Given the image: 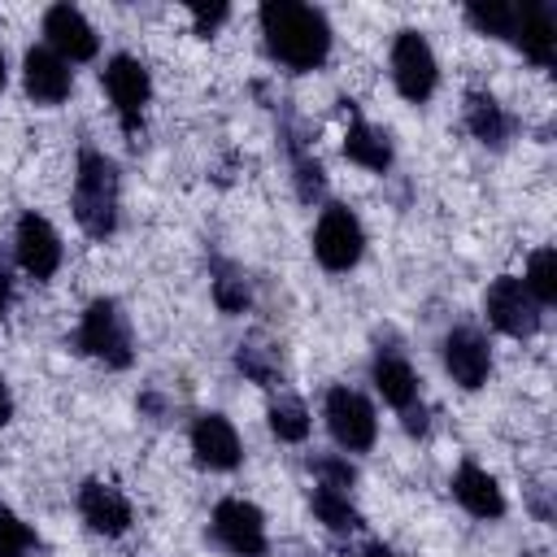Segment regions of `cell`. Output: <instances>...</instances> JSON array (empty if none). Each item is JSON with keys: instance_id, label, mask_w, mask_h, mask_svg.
Returning a JSON list of instances; mask_svg holds the SVG:
<instances>
[{"instance_id": "cell-1", "label": "cell", "mask_w": 557, "mask_h": 557, "mask_svg": "<svg viewBox=\"0 0 557 557\" xmlns=\"http://www.w3.org/2000/svg\"><path fill=\"white\" fill-rule=\"evenodd\" d=\"M261 35L270 57H278L292 70H318L331 52V26L309 4H292V0L261 4Z\"/></svg>"}, {"instance_id": "cell-2", "label": "cell", "mask_w": 557, "mask_h": 557, "mask_svg": "<svg viewBox=\"0 0 557 557\" xmlns=\"http://www.w3.org/2000/svg\"><path fill=\"white\" fill-rule=\"evenodd\" d=\"M74 218L87 235L104 239L117 226V170L104 152L87 148L78 157V183H74Z\"/></svg>"}, {"instance_id": "cell-3", "label": "cell", "mask_w": 557, "mask_h": 557, "mask_svg": "<svg viewBox=\"0 0 557 557\" xmlns=\"http://www.w3.org/2000/svg\"><path fill=\"white\" fill-rule=\"evenodd\" d=\"M78 348L87 357L113 366V370L131 366V357H135L131 352V326H126V318L113 300H91L87 305V313L78 322Z\"/></svg>"}, {"instance_id": "cell-4", "label": "cell", "mask_w": 557, "mask_h": 557, "mask_svg": "<svg viewBox=\"0 0 557 557\" xmlns=\"http://www.w3.org/2000/svg\"><path fill=\"white\" fill-rule=\"evenodd\" d=\"M326 426H331L335 444L348 448V453H366L379 435V418H374L370 400L352 387H331L326 392Z\"/></svg>"}, {"instance_id": "cell-5", "label": "cell", "mask_w": 557, "mask_h": 557, "mask_svg": "<svg viewBox=\"0 0 557 557\" xmlns=\"http://www.w3.org/2000/svg\"><path fill=\"white\" fill-rule=\"evenodd\" d=\"M361 248H366V235H361V222L344 209V205H331L322 209L318 218V231H313V252L326 270H352L361 261Z\"/></svg>"}, {"instance_id": "cell-6", "label": "cell", "mask_w": 557, "mask_h": 557, "mask_svg": "<svg viewBox=\"0 0 557 557\" xmlns=\"http://www.w3.org/2000/svg\"><path fill=\"white\" fill-rule=\"evenodd\" d=\"M392 78L400 87L405 100H426L435 91V57H431V44L418 35V30H400L396 44H392Z\"/></svg>"}, {"instance_id": "cell-7", "label": "cell", "mask_w": 557, "mask_h": 557, "mask_svg": "<svg viewBox=\"0 0 557 557\" xmlns=\"http://www.w3.org/2000/svg\"><path fill=\"white\" fill-rule=\"evenodd\" d=\"M487 318H492L496 331H505L513 339H527V335L540 331V305L531 300V292L513 274H505L487 287Z\"/></svg>"}, {"instance_id": "cell-8", "label": "cell", "mask_w": 557, "mask_h": 557, "mask_svg": "<svg viewBox=\"0 0 557 557\" xmlns=\"http://www.w3.org/2000/svg\"><path fill=\"white\" fill-rule=\"evenodd\" d=\"M213 535H218L231 553L257 557V553L265 548V518H261L257 505H248V500H239V496H226V500H218V509H213Z\"/></svg>"}, {"instance_id": "cell-9", "label": "cell", "mask_w": 557, "mask_h": 557, "mask_svg": "<svg viewBox=\"0 0 557 557\" xmlns=\"http://www.w3.org/2000/svg\"><path fill=\"white\" fill-rule=\"evenodd\" d=\"M104 91L122 117V131H139V117H144V104H148V70L135 61V57H113L104 65Z\"/></svg>"}, {"instance_id": "cell-10", "label": "cell", "mask_w": 557, "mask_h": 557, "mask_svg": "<svg viewBox=\"0 0 557 557\" xmlns=\"http://www.w3.org/2000/svg\"><path fill=\"white\" fill-rule=\"evenodd\" d=\"M44 35H48V48L61 57V61H91L96 57V30L91 22L70 9V4H52L44 13Z\"/></svg>"}, {"instance_id": "cell-11", "label": "cell", "mask_w": 557, "mask_h": 557, "mask_svg": "<svg viewBox=\"0 0 557 557\" xmlns=\"http://www.w3.org/2000/svg\"><path fill=\"white\" fill-rule=\"evenodd\" d=\"M17 261L30 278H52L57 265H61V239L52 231L48 218L39 213H22L17 222Z\"/></svg>"}, {"instance_id": "cell-12", "label": "cell", "mask_w": 557, "mask_h": 557, "mask_svg": "<svg viewBox=\"0 0 557 557\" xmlns=\"http://www.w3.org/2000/svg\"><path fill=\"white\" fill-rule=\"evenodd\" d=\"M444 366H448V374L461 383V387H483V379H487V370H492V352H487V339L479 335V331H470V326H457V331H448V339H444Z\"/></svg>"}, {"instance_id": "cell-13", "label": "cell", "mask_w": 557, "mask_h": 557, "mask_svg": "<svg viewBox=\"0 0 557 557\" xmlns=\"http://www.w3.org/2000/svg\"><path fill=\"white\" fill-rule=\"evenodd\" d=\"M191 453L209 470H235L239 466V435L222 413H200L191 426Z\"/></svg>"}, {"instance_id": "cell-14", "label": "cell", "mask_w": 557, "mask_h": 557, "mask_svg": "<svg viewBox=\"0 0 557 557\" xmlns=\"http://www.w3.org/2000/svg\"><path fill=\"white\" fill-rule=\"evenodd\" d=\"M78 509H83L87 527L100 531V535H122V531L131 527V505H126V496H122L117 487H109V483H83Z\"/></svg>"}, {"instance_id": "cell-15", "label": "cell", "mask_w": 557, "mask_h": 557, "mask_svg": "<svg viewBox=\"0 0 557 557\" xmlns=\"http://www.w3.org/2000/svg\"><path fill=\"white\" fill-rule=\"evenodd\" d=\"M26 91L39 104H61L70 96V61H61L52 48L26 52Z\"/></svg>"}, {"instance_id": "cell-16", "label": "cell", "mask_w": 557, "mask_h": 557, "mask_svg": "<svg viewBox=\"0 0 557 557\" xmlns=\"http://www.w3.org/2000/svg\"><path fill=\"white\" fill-rule=\"evenodd\" d=\"M453 496L461 500V509H470L474 518H500L505 513V496L496 487V479L487 470H479L474 461H461L453 474Z\"/></svg>"}, {"instance_id": "cell-17", "label": "cell", "mask_w": 557, "mask_h": 557, "mask_svg": "<svg viewBox=\"0 0 557 557\" xmlns=\"http://www.w3.org/2000/svg\"><path fill=\"white\" fill-rule=\"evenodd\" d=\"M374 387L396 409H413V400H418V379H413L409 361H400L396 352H379L374 357Z\"/></svg>"}, {"instance_id": "cell-18", "label": "cell", "mask_w": 557, "mask_h": 557, "mask_svg": "<svg viewBox=\"0 0 557 557\" xmlns=\"http://www.w3.org/2000/svg\"><path fill=\"white\" fill-rule=\"evenodd\" d=\"M513 44H522V52L540 65L553 61V17L544 4H522L518 9V30H513Z\"/></svg>"}, {"instance_id": "cell-19", "label": "cell", "mask_w": 557, "mask_h": 557, "mask_svg": "<svg viewBox=\"0 0 557 557\" xmlns=\"http://www.w3.org/2000/svg\"><path fill=\"white\" fill-rule=\"evenodd\" d=\"M344 152H348V161H357V165H366V170H387V165H392V144H387V135H383L379 126H370V122H352V126H348Z\"/></svg>"}, {"instance_id": "cell-20", "label": "cell", "mask_w": 557, "mask_h": 557, "mask_svg": "<svg viewBox=\"0 0 557 557\" xmlns=\"http://www.w3.org/2000/svg\"><path fill=\"white\" fill-rule=\"evenodd\" d=\"M466 126H470L474 139H483V144H492V148H500L505 135H509V117H505V109H500L492 96H470V104H466Z\"/></svg>"}, {"instance_id": "cell-21", "label": "cell", "mask_w": 557, "mask_h": 557, "mask_svg": "<svg viewBox=\"0 0 557 557\" xmlns=\"http://www.w3.org/2000/svg\"><path fill=\"white\" fill-rule=\"evenodd\" d=\"M522 287L531 292L535 305H553V300H557V257H553V248L531 252V265H527Z\"/></svg>"}, {"instance_id": "cell-22", "label": "cell", "mask_w": 557, "mask_h": 557, "mask_svg": "<svg viewBox=\"0 0 557 557\" xmlns=\"http://www.w3.org/2000/svg\"><path fill=\"white\" fill-rule=\"evenodd\" d=\"M313 513L331 527V531H352V527H361V518H357V509L348 505V496L339 492V487H313Z\"/></svg>"}, {"instance_id": "cell-23", "label": "cell", "mask_w": 557, "mask_h": 557, "mask_svg": "<svg viewBox=\"0 0 557 557\" xmlns=\"http://www.w3.org/2000/svg\"><path fill=\"white\" fill-rule=\"evenodd\" d=\"M270 431H274L278 440H287V444L305 440V435H309V413H305V405L292 400V396L274 400V405H270Z\"/></svg>"}, {"instance_id": "cell-24", "label": "cell", "mask_w": 557, "mask_h": 557, "mask_svg": "<svg viewBox=\"0 0 557 557\" xmlns=\"http://www.w3.org/2000/svg\"><path fill=\"white\" fill-rule=\"evenodd\" d=\"M466 17L483 35H500V39H513V30H518V9L513 4H470Z\"/></svg>"}, {"instance_id": "cell-25", "label": "cell", "mask_w": 557, "mask_h": 557, "mask_svg": "<svg viewBox=\"0 0 557 557\" xmlns=\"http://www.w3.org/2000/svg\"><path fill=\"white\" fill-rule=\"evenodd\" d=\"M30 548H35V531L13 509H0V557H30Z\"/></svg>"}, {"instance_id": "cell-26", "label": "cell", "mask_w": 557, "mask_h": 557, "mask_svg": "<svg viewBox=\"0 0 557 557\" xmlns=\"http://www.w3.org/2000/svg\"><path fill=\"white\" fill-rule=\"evenodd\" d=\"M213 296H218V305H222L226 313H239V309L248 305V283H244L235 270H222V274L213 278Z\"/></svg>"}, {"instance_id": "cell-27", "label": "cell", "mask_w": 557, "mask_h": 557, "mask_svg": "<svg viewBox=\"0 0 557 557\" xmlns=\"http://www.w3.org/2000/svg\"><path fill=\"white\" fill-rule=\"evenodd\" d=\"M235 361H239V370H244L248 379H257V383H270V379H274V357H270L265 348H257V344H239Z\"/></svg>"}, {"instance_id": "cell-28", "label": "cell", "mask_w": 557, "mask_h": 557, "mask_svg": "<svg viewBox=\"0 0 557 557\" xmlns=\"http://www.w3.org/2000/svg\"><path fill=\"white\" fill-rule=\"evenodd\" d=\"M318 474H322V487H348V483H352V466H348V461L322 457V461H318Z\"/></svg>"}, {"instance_id": "cell-29", "label": "cell", "mask_w": 557, "mask_h": 557, "mask_svg": "<svg viewBox=\"0 0 557 557\" xmlns=\"http://www.w3.org/2000/svg\"><path fill=\"white\" fill-rule=\"evenodd\" d=\"M191 17H196V30H200V35H209L218 22H226V9H222V4H218V9H200V4H196V9H191Z\"/></svg>"}, {"instance_id": "cell-30", "label": "cell", "mask_w": 557, "mask_h": 557, "mask_svg": "<svg viewBox=\"0 0 557 557\" xmlns=\"http://www.w3.org/2000/svg\"><path fill=\"white\" fill-rule=\"evenodd\" d=\"M9 413H13V396H9V387H4V379H0V426L9 422Z\"/></svg>"}, {"instance_id": "cell-31", "label": "cell", "mask_w": 557, "mask_h": 557, "mask_svg": "<svg viewBox=\"0 0 557 557\" xmlns=\"http://www.w3.org/2000/svg\"><path fill=\"white\" fill-rule=\"evenodd\" d=\"M361 557H396V553H392V548H387V544H370V548H366V553H361Z\"/></svg>"}, {"instance_id": "cell-32", "label": "cell", "mask_w": 557, "mask_h": 557, "mask_svg": "<svg viewBox=\"0 0 557 557\" xmlns=\"http://www.w3.org/2000/svg\"><path fill=\"white\" fill-rule=\"evenodd\" d=\"M4 305H9V278H4V265H0V313H4Z\"/></svg>"}, {"instance_id": "cell-33", "label": "cell", "mask_w": 557, "mask_h": 557, "mask_svg": "<svg viewBox=\"0 0 557 557\" xmlns=\"http://www.w3.org/2000/svg\"><path fill=\"white\" fill-rule=\"evenodd\" d=\"M0 87H4V52H0Z\"/></svg>"}]
</instances>
